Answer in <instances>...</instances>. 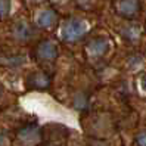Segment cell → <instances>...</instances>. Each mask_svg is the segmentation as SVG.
<instances>
[{
  "instance_id": "6da1fadb",
  "label": "cell",
  "mask_w": 146,
  "mask_h": 146,
  "mask_svg": "<svg viewBox=\"0 0 146 146\" xmlns=\"http://www.w3.org/2000/svg\"><path fill=\"white\" fill-rule=\"evenodd\" d=\"M86 31H87V22L83 19H78V18H72L64 25L62 37L66 41H72V40H77L81 36H84Z\"/></svg>"
},
{
  "instance_id": "8992f818",
  "label": "cell",
  "mask_w": 146,
  "mask_h": 146,
  "mask_svg": "<svg viewBox=\"0 0 146 146\" xmlns=\"http://www.w3.org/2000/svg\"><path fill=\"white\" fill-rule=\"evenodd\" d=\"M56 22V13L53 11H43L37 16V25L41 28H50Z\"/></svg>"
},
{
  "instance_id": "ba28073f",
  "label": "cell",
  "mask_w": 146,
  "mask_h": 146,
  "mask_svg": "<svg viewBox=\"0 0 146 146\" xmlns=\"http://www.w3.org/2000/svg\"><path fill=\"white\" fill-rule=\"evenodd\" d=\"M13 36L18 40H28L31 36V30L27 22H18L13 28Z\"/></svg>"
},
{
  "instance_id": "5b68a950",
  "label": "cell",
  "mask_w": 146,
  "mask_h": 146,
  "mask_svg": "<svg viewBox=\"0 0 146 146\" xmlns=\"http://www.w3.org/2000/svg\"><path fill=\"white\" fill-rule=\"evenodd\" d=\"M118 11L125 18L136 16L139 12V2L137 0H121L118 3Z\"/></svg>"
},
{
  "instance_id": "7c38bea8",
  "label": "cell",
  "mask_w": 146,
  "mask_h": 146,
  "mask_svg": "<svg viewBox=\"0 0 146 146\" xmlns=\"http://www.w3.org/2000/svg\"><path fill=\"white\" fill-rule=\"evenodd\" d=\"M137 145L139 146H146V131L140 133L137 136Z\"/></svg>"
},
{
  "instance_id": "5bb4252c",
  "label": "cell",
  "mask_w": 146,
  "mask_h": 146,
  "mask_svg": "<svg viewBox=\"0 0 146 146\" xmlns=\"http://www.w3.org/2000/svg\"><path fill=\"white\" fill-rule=\"evenodd\" d=\"M2 96H3V87H2V84H0V99H2Z\"/></svg>"
},
{
  "instance_id": "4fadbf2b",
  "label": "cell",
  "mask_w": 146,
  "mask_h": 146,
  "mask_svg": "<svg viewBox=\"0 0 146 146\" xmlns=\"http://www.w3.org/2000/svg\"><path fill=\"white\" fill-rule=\"evenodd\" d=\"M140 84H142V89L146 92V75H143V77H142V81H140Z\"/></svg>"
},
{
  "instance_id": "277c9868",
  "label": "cell",
  "mask_w": 146,
  "mask_h": 146,
  "mask_svg": "<svg viewBox=\"0 0 146 146\" xmlns=\"http://www.w3.org/2000/svg\"><path fill=\"white\" fill-rule=\"evenodd\" d=\"M18 137H19V140H22L25 145L33 146L40 140V130L36 125H28V127L22 128V130L19 131Z\"/></svg>"
},
{
  "instance_id": "3957f363",
  "label": "cell",
  "mask_w": 146,
  "mask_h": 146,
  "mask_svg": "<svg viewBox=\"0 0 146 146\" xmlns=\"http://www.w3.org/2000/svg\"><path fill=\"white\" fill-rule=\"evenodd\" d=\"M109 50V41L106 38H94L92 40L89 44H87V52L90 56L93 58H99V56H104L106 52Z\"/></svg>"
},
{
  "instance_id": "9c48e42d",
  "label": "cell",
  "mask_w": 146,
  "mask_h": 146,
  "mask_svg": "<svg viewBox=\"0 0 146 146\" xmlns=\"http://www.w3.org/2000/svg\"><path fill=\"white\" fill-rule=\"evenodd\" d=\"M123 34H124V37L128 38V40H131V41H136L137 38H139V28H136V27H128L125 30H123Z\"/></svg>"
},
{
  "instance_id": "52a82bcc",
  "label": "cell",
  "mask_w": 146,
  "mask_h": 146,
  "mask_svg": "<svg viewBox=\"0 0 146 146\" xmlns=\"http://www.w3.org/2000/svg\"><path fill=\"white\" fill-rule=\"evenodd\" d=\"M28 83L31 86H34V87H37V89H44V87L49 86L50 80H49V77L44 72H34V74L30 75Z\"/></svg>"
},
{
  "instance_id": "8fae6325",
  "label": "cell",
  "mask_w": 146,
  "mask_h": 146,
  "mask_svg": "<svg viewBox=\"0 0 146 146\" xmlns=\"http://www.w3.org/2000/svg\"><path fill=\"white\" fill-rule=\"evenodd\" d=\"M75 106L77 108H84V105H86V99H84V96H81V94H78V96L75 98Z\"/></svg>"
},
{
  "instance_id": "7a4b0ae2",
  "label": "cell",
  "mask_w": 146,
  "mask_h": 146,
  "mask_svg": "<svg viewBox=\"0 0 146 146\" xmlns=\"http://www.w3.org/2000/svg\"><path fill=\"white\" fill-rule=\"evenodd\" d=\"M36 55L38 59H43V61H53L58 56V47L53 41H41L37 46Z\"/></svg>"
},
{
  "instance_id": "30bf717a",
  "label": "cell",
  "mask_w": 146,
  "mask_h": 146,
  "mask_svg": "<svg viewBox=\"0 0 146 146\" xmlns=\"http://www.w3.org/2000/svg\"><path fill=\"white\" fill-rule=\"evenodd\" d=\"M11 0H0V18H6L11 12Z\"/></svg>"
}]
</instances>
